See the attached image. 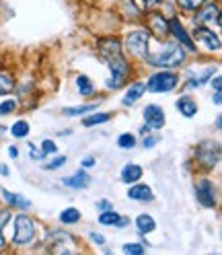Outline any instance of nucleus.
<instances>
[{
	"mask_svg": "<svg viewBox=\"0 0 222 255\" xmlns=\"http://www.w3.org/2000/svg\"><path fill=\"white\" fill-rule=\"evenodd\" d=\"M29 154L33 156L35 161H41V158L45 156V154H43V152H41V150H39V148H37V146L33 144V142H29Z\"/></svg>",
	"mask_w": 222,
	"mask_h": 255,
	"instance_id": "36",
	"label": "nucleus"
},
{
	"mask_svg": "<svg viewBox=\"0 0 222 255\" xmlns=\"http://www.w3.org/2000/svg\"><path fill=\"white\" fill-rule=\"evenodd\" d=\"M0 194H2V198L8 202L10 208H17V210H27L31 208V202L19 194H12V191H8L6 187H0Z\"/></svg>",
	"mask_w": 222,
	"mask_h": 255,
	"instance_id": "16",
	"label": "nucleus"
},
{
	"mask_svg": "<svg viewBox=\"0 0 222 255\" xmlns=\"http://www.w3.org/2000/svg\"><path fill=\"white\" fill-rule=\"evenodd\" d=\"M156 142H158V136H146V134H144L142 146H144V148H152V146H156Z\"/></svg>",
	"mask_w": 222,
	"mask_h": 255,
	"instance_id": "37",
	"label": "nucleus"
},
{
	"mask_svg": "<svg viewBox=\"0 0 222 255\" xmlns=\"http://www.w3.org/2000/svg\"><path fill=\"white\" fill-rule=\"evenodd\" d=\"M14 109H17V101H12V99H8V101H4V103H0V118H4V116H8V114H12Z\"/></svg>",
	"mask_w": 222,
	"mask_h": 255,
	"instance_id": "33",
	"label": "nucleus"
},
{
	"mask_svg": "<svg viewBox=\"0 0 222 255\" xmlns=\"http://www.w3.org/2000/svg\"><path fill=\"white\" fill-rule=\"evenodd\" d=\"M146 93V85L144 83H134V85H130V89H128V93L123 95V99H121V103L128 107V105H134L142 95Z\"/></svg>",
	"mask_w": 222,
	"mask_h": 255,
	"instance_id": "20",
	"label": "nucleus"
},
{
	"mask_svg": "<svg viewBox=\"0 0 222 255\" xmlns=\"http://www.w3.org/2000/svg\"><path fill=\"white\" fill-rule=\"evenodd\" d=\"M62 183L68 185V187H74V189H85V187H89L91 177H89L87 171H78V173L70 175V177H64V179H62Z\"/></svg>",
	"mask_w": 222,
	"mask_h": 255,
	"instance_id": "19",
	"label": "nucleus"
},
{
	"mask_svg": "<svg viewBox=\"0 0 222 255\" xmlns=\"http://www.w3.org/2000/svg\"><path fill=\"white\" fill-rule=\"evenodd\" d=\"M196 163L204 171H212L220 163V142L218 140H202L194 150Z\"/></svg>",
	"mask_w": 222,
	"mask_h": 255,
	"instance_id": "3",
	"label": "nucleus"
},
{
	"mask_svg": "<svg viewBox=\"0 0 222 255\" xmlns=\"http://www.w3.org/2000/svg\"><path fill=\"white\" fill-rule=\"evenodd\" d=\"M128 218L125 216H119L113 208L111 210H103L101 216H99V225L103 227H115V229H123V227H128Z\"/></svg>",
	"mask_w": 222,
	"mask_h": 255,
	"instance_id": "14",
	"label": "nucleus"
},
{
	"mask_svg": "<svg viewBox=\"0 0 222 255\" xmlns=\"http://www.w3.org/2000/svg\"><path fill=\"white\" fill-rule=\"evenodd\" d=\"M95 109H97L95 103H87V105H78V107H66V109H62V114H64L66 118H81V116L91 114V111H95Z\"/></svg>",
	"mask_w": 222,
	"mask_h": 255,
	"instance_id": "22",
	"label": "nucleus"
},
{
	"mask_svg": "<svg viewBox=\"0 0 222 255\" xmlns=\"http://www.w3.org/2000/svg\"><path fill=\"white\" fill-rule=\"evenodd\" d=\"M146 25H148V31L154 37H167L169 35V21L163 17V12L150 10L146 14Z\"/></svg>",
	"mask_w": 222,
	"mask_h": 255,
	"instance_id": "10",
	"label": "nucleus"
},
{
	"mask_svg": "<svg viewBox=\"0 0 222 255\" xmlns=\"http://www.w3.org/2000/svg\"><path fill=\"white\" fill-rule=\"evenodd\" d=\"M161 0H142V8H150V6H156Z\"/></svg>",
	"mask_w": 222,
	"mask_h": 255,
	"instance_id": "41",
	"label": "nucleus"
},
{
	"mask_svg": "<svg viewBox=\"0 0 222 255\" xmlns=\"http://www.w3.org/2000/svg\"><path fill=\"white\" fill-rule=\"evenodd\" d=\"M169 33L175 37V41H179V45H183L185 50L196 52V43L192 41V37H189V33L185 31V27H183V23L179 19H171L169 21Z\"/></svg>",
	"mask_w": 222,
	"mask_h": 255,
	"instance_id": "11",
	"label": "nucleus"
},
{
	"mask_svg": "<svg viewBox=\"0 0 222 255\" xmlns=\"http://www.w3.org/2000/svg\"><path fill=\"white\" fill-rule=\"evenodd\" d=\"M144 85H146V91H150V93H171L173 89H177L179 76L175 72L163 68V70L154 72Z\"/></svg>",
	"mask_w": 222,
	"mask_h": 255,
	"instance_id": "5",
	"label": "nucleus"
},
{
	"mask_svg": "<svg viewBox=\"0 0 222 255\" xmlns=\"http://www.w3.org/2000/svg\"><path fill=\"white\" fill-rule=\"evenodd\" d=\"M144 62L156 68H177L185 62V47L177 41H167L161 47H156L154 52L148 50Z\"/></svg>",
	"mask_w": 222,
	"mask_h": 255,
	"instance_id": "1",
	"label": "nucleus"
},
{
	"mask_svg": "<svg viewBox=\"0 0 222 255\" xmlns=\"http://www.w3.org/2000/svg\"><path fill=\"white\" fill-rule=\"evenodd\" d=\"M95 208H99L103 212V210H111V208H113V204H111L109 200H99L97 204H95Z\"/></svg>",
	"mask_w": 222,
	"mask_h": 255,
	"instance_id": "38",
	"label": "nucleus"
},
{
	"mask_svg": "<svg viewBox=\"0 0 222 255\" xmlns=\"http://www.w3.org/2000/svg\"><path fill=\"white\" fill-rule=\"evenodd\" d=\"M194 35H196V39L200 41V43H204L206 47H208L210 52H218L220 50V37L214 33V31L210 29V27H196L194 29Z\"/></svg>",
	"mask_w": 222,
	"mask_h": 255,
	"instance_id": "13",
	"label": "nucleus"
},
{
	"mask_svg": "<svg viewBox=\"0 0 222 255\" xmlns=\"http://www.w3.org/2000/svg\"><path fill=\"white\" fill-rule=\"evenodd\" d=\"M93 165H95V158H93V156H87L85 161H83V167H87V169L93 167Z\"/></svg>",
	"mask_w": 222,
	"mask_h": 255,
	"instance_id": "43",
	"label": "nucleus"
},
{
	"mask_svg": "<svg viewBox=\"0 0 222 255\" xmlns=\"http://www.w3.org/2000/svg\"><path fill=\"white\" fill-rule=\"evenodd\" d=\"M196 25L200 27H220V6L216 2H210V4H202L198 8V14H196Z\"/></svg>",
	"mask_w": 222,
	"mask_h": 255,
	"instance_id": "8",
	"label": "nucleus"
},
{
	"mask_svg": "<svg viewBox=\"0 0 222 255\" xmlns=\"http://www.w3.org/2000/svg\"><path fill=\"white\" fill-rule=\"evenodd\" d=\"M109 120H111L109 114H93V116H87V118L83 120V126H85V128H95V126L105 124V122H109Z\"/></svg>",
	"mask_w": 222,
	"mask_h": 255,
	"instance_id": "26",
	"label": "nucleus"
},
{
	"mask_svg": "<svg viewBox=\"0 0 222 255\" xmlns=\"http://www.w3.org/2000/svg\"><path fill=\"white\" fill-rule=\"evenodd\" d=\"M89 239H91V241H93L95 245H105V237H103V235H99V233H91V235H89Z\"/></svg>",
	"mask_w": 222,
	"mask_h": 255,
	"instance_id": "39",
	"label": "nucleus"
},
{
	"mask_svg": "<svg viewBox=\"0 0 222 255\" xmlns=\"http://www.w3.org/2000/svg\"><path fill=\"white\" fill-rule=\"evenodd\" d=\"M123 47L132 58L144 62V58L150 50V35L146 31H132V33H128V37H125Z\"/></svg>",
	"mask_w": 222,
	"mask_h": 255,
	"instance_id": "6",
	"label": "nucleus"
},
{
	"mask_svg": "<svg viewBox=\"0 0 222 255\" xmlns=\"http://www.w3.org/2000/svg\"><path fill=\"white\" fill-rule=\"evenodd\" d=\"M41 152H43V154H56V152H58L56 142H54V140H43V142H41Z\"/></svg>",
	"mask_w": 222,
	"mask_h": 255,
	"instance_id": "34",
	"label": "nucleus"
},
{
	"mask_svg": "<svg viewBox=\"0 0 222 255\" xmlns=\"http://www.w3.org/2000/svg\"><path fill=\"white\" fill-rule=\"evenodd\" d=\"M81 220V210L70 206V208H64L60 212V222L62 225H76V222Z\"/></svg>",
	"mask_w": 222,
	"mask_h": 255,
	"instance_id": "25",
	"label": "nucleus"
},
{
	"mask_svg": "<svg viewBox=\"0 0 222 255\" xmlns=\"http://www.w3.org/2000/svg\"><path fill=\"white\" fill-rule=\"evenodd\" d=\"M136 229H138L142 235H148V233H152V231L156 229V222H154V218H152L150 214H140V216L136 218Z\"/></svg>",
	"mask_w": 222,
	"mask_h": 255,
	"instance_id": "23",
	"label": "nucleus"
},
{
	"mask_svg": "<svg viewBox=\"0 0 222 255\" xmlns=\"http://www.w3.org/2000/svg\"><path fill=\"white\" fill-rule=\"evenodd\" d=\"M0 175H4V177H8V175H10L8 165H0Z\"/></svg>",
	"mask_w": 222,
	"mask_h": 255,
	"instance_id": "44",
	"label": "nucleus"
},
{
	"mask_svg": "<svg viewBox=\"0 0 222 255\" xmlns=\"http://www.w3.org/2000/svg\"><path fill=\"white\" fill-rule=\"evenodd\" d=\"M222 91H214V103L216 105H220V101H222V95H220Z\"/></svg>",
	"mask_w": 222,
	"mask_h": 255,
	"instance_id": "45",
	"label": "nucleus"
},
{
	"mask_svg": "<svg viewBox=\"0 0 222 255\" xmlns=\"http://www.w3.org/2000/svg\"><path fill=\"white\" fill-rule=\"evenodd\" d=\"M14 89V81H12V76L4 74V72H0V97H4V95L12 93Z\"/></svg>",
	"mask_w": 222,
	"mask_h": 255,
	"instance_id": "28",
	"label": "nucleus"
},
{
	"mask_svg": "<svg viewBox=\"0 0 222 255\" xmlns=\"http://www.w3.org/2000/svg\"><path fill=\"white\" fill-rule=\"evenodd\" d=\"M8 220H10V212H8V210H0V249H2V247L6 245L2 231H4V225H6Z\"/></svg>",
	"mask_w": 222,
	"mask_h": 255,
	"instance_id": "31",
	"label": "nucleus"
},
{
	"mask_svg": "<svg viewBox=\"0 0 222 255\" xmlns=\"http://www.w3.org/2000/svg\"><path fill=\"white\" fill-rule=\"evenodd\" d=\"M119 175H121L119 179H121L123 183H130V185H132V183H136V181H140V179H142V175H144V171H142V167H140V165H136V163H128V165H125V167L121 169V173H119Z\"/></svg>",
	"mask_w": 222,
	"mask_h": 255,
	"instance_id": "17",
	"label": "nucleus"
},
{
	"mask_svg": "<svg viewBox=\"0 0 222 255\" xmlns=\"http://www.w3.org/2000/svg\"><path fill=\"white\" fill-rule=\"evenodd\" d=\"M35 241V222L27 214L14 216V231H12V245L14 247H25Z\"/></svg>",
	"mask_w": 222,
	"mask_h": 255,
	"instance_id": "4",
	"label": "nucleus"
},
{
	"mask_svg": "<svg viewBox=\"0 0 222 255\" xmlns=\"http://www.w3.org/2000/svg\"><path fill=\"white\" fill-rule=\"evenodd\" d=\"M10 134L14 138H27L29 136V124L25 120H19V122H14L10 126Z\"/></svg>",
	"mask_w": 222,
	"mask_h": 255,
	"instance_id": "27",
	"label": "nucleus"
},
{
	"mask_svg": "<svg viewBox=\"0 0 222 255\" xmlns=\"http://www.w3.org/2000/svg\"><path fill=\"white\" fill-rule=\"evenodd\" d=\"M204 2H206V0H177V6L183 8V10H187V12H194V10H198Z\"/></svg>",
	"mask_w": 222,
	"mask_h": 255,
	"instance_id": "30",
	"label": "nucleus"
},
{
	"mask_svg": "<svg viewBox=\"0 0 222 255\" xmlns=\"http://www.w3.org/2000/svg\"><path fill=\"white\" fill-rule=\"evenodd\" d=\"M212 89L214 91H222V76H214L212 78Z\"/></svg>",
	"mask_w": 222,
	"mask_h": 255,
	"instance_id": "40",
	"label": "nucleus"
},
{
	"mask_svg": "<svg viewBox=\"0 0 222 255\" xmlns=\"http://www.w3.org/2000/svg\"><path fill=\"white\" fill-rule=\"evenodd\" d=\"M117 146L119 148H123V150H128V148H134L136 146V136L134 134H121L119 138H117Z\"/></svg>",
	"mask_w": 222,
	"mask_h": 255,
	"instance_id": "29",
	"label": "nucleus"
},
{
	"mask_svg": "<svg viewBox=\"0 0 222 255\" xmlns=\"http://www.w3.org/2000/svg\"><path fill=\"white\" fill-rule=\"evenodd\" d=\"M103 62L107 64L109 70H111V78H107L105 87L107 89H119V87H123V83L128 81V76H130V64H128V60H125L121 54H113V56L103 58Z\"/></svg>",
	"mask_w": 222,
	"mask_h": 255,
	"instance_id": "2",
	"label": "nucleus"
},
{
	"mask_svg": "<svg viewBox=\"0 0 222 255\" xmlns=\"http://www.w3.org/2000/svg\"><path fill=\"white\" fill-rule=\"evenodd\" d=\"M128 198L130 200H136V202H150L154 196H152V189L150 185L146 183H132V187L128 189Z\"/></svg>",
	"mask_w": 222,
	"mask_h": 255,
	"instance_id": "15",
	"label": "nucleus"
},
{
	"mask_svg": "<svg viewBox=\"0 0 222 255\" xmlns=\"http://www.w3.org/2000/svg\"><path fill=\"white\" fill-rule=\"evenodd\" d=\"M66 165V156H56L54 161H50L45 165V169L47 171H56V169H60V167H64Z\"/></svg>",
	"mask_w": 222,
	"mask_h": 255,
	"instance_id": "35",
	"label": "nucleus"
},
{
	"mask_svg": "<svg viewBox=\"0 0 222 255\" xmlns=\"http://www.w3.org/2000/svg\"><path fill=\"white\" fill-rule=\"evenodd\" d=\"M175 107H177V111H179L183 118H194V116L198 114V103H196V99L187 97V95H183V97L177 99Z\"/></svg>",
	"mask_w": 222,
	"mask_h": 255,
	"instance_id": "18",
	"label": "nucleus"
},
{
	"mask_svg": "<svg viewBox=\"0 0 222 255\" xmlns=\"http://www.w3.org/2000/svg\"><path fill=\"white\" fill-rule=\"evenodd\" d=\"M216 196H218L216 185L210 179H200L196 183V198H198V202L204 206V208H214L216 206Z\"/></svg>",
	"mask_w": 222,
	"mask_h": 255,
	"instance_id": "9",
	"label": "nucleus"
},
{
	"mask_svg": "<svg viewBox=\"0 0 222 255\" xmlns=\"http://www.w3.org/2000/svg\"><path fill=\"white\" fill-rule=\"evenodd\" d=\"M8 156L10 158H17L19 156V148L17 146H8Z\"/></svg>",
	"mask_w": 222,
	"mask_h": 255,
	"instance_id": "42",
	"label": "nucleus"
},
{
	"mask_svg": "<svg viewBox=\"0 0 222 255\" xmlns=\"http://www.w3.org/2000/svg\"><path fill=\"white\" fill-rule=\"evenodd\" d=\"M99 54H101V58L113 56V54H121V43L117 39H103L99 43Z\"/></svg>",
	"mask_w": 222,
	"mask_h": 255,
	"instance_id": "21",
	"label": "nucleus"
},
{
	"mask_svg": "<svg viewBox=\"0 0 222 255\" xmlns=\"http://www.w3.org/2000/svg\"><path fill=\"white\" fill-rule=\"evenodd\" d=\"M142 116H144L146 126L150 128V130H161V128L165 126V111H163V107H158L156 103L146 105L144 111H142Z\"/></svg>",
	"mask_w": 222,
	"mask_h": 255,
	"instance_id": "12",
	"label": "nucleus"
},
{
	"mask_svg": "<svg viewBox=\"0 0 222 255\" xmlns=\"http://www.w3.org/2000/svg\"><path fill=\"white\" fill-rule=\"evenodd\" d=\"M121 251L123 253H134V255H142L146 251V247L142 245V243H125L123 247H121Z\"/></svg>",
	"mask_w": 222,
	"mask_h": 255,
	"instance_id": "32",
	"label": "nucleus"
},
{
	"mask_svg": "<svg viewBox=\"0 0 222 255\" xmlns=\"http://www.w3.org/2000/svg\"><path fill=\"white\" fill-rule=\"evenodd\" d=\"M45 247L52 253H76L74 237L64 231H52L45 237Z\"/></svg>",
	"mask_w": 222,
	"mask_h": 255,
	"instance_id": "7",
	"label": "nucleus"
},
{
	"mask_svg": "<svg viewBox=\"0 0 222 255\" xmlns=\"http://www.w3.org/2000/svg\"><path fill=\"white\" fill-rule=\"evenodd\" d=\"M76 89H78L81 95H85V97H89V95L95 93V85H93V81L87 74H78L76 76Z\"/></svg>",
	"mask_w": 222,
	"mask_h": 255,
	"instance_id": "24",
	"label": "nucleus"
}]
</instances>
